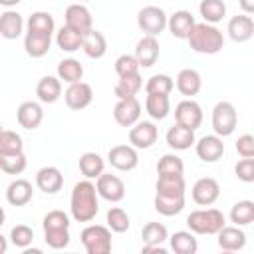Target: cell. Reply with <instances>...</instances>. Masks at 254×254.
Segmentation results:
<instances>
[{
  "label": "cell",
  "mask_w": 254,
  "mask_h": 254,
  "mask_svg": "<svg viewBox=\"0 0 254 254\" xmlns=\"http://www.w3.org/2000/svg\"><path fill=\"white\" fill-rule=\"evenodd\" d=\"M141 117V103L137 97L119 99L113 107V119L121 127H133Z\"/></svg>",
  "instance_id": "obj_11"
},
{
  "label": "cell",
  "mask_w": 254,
  "mask_h": 254,
  "mask_svg": "<svg viewBox=\"0 0 254 254\" xmlns=\"http://www.w3.org/2000/svg\"><path fill=\"white\" fill-rule=\"evenodd\" d=\"M137 24H139V28L145 32V36H155V38H157V36L167 28L169 16H167L165 10L159 8V6H145V8H141L139 14H137Z\"/></svg>",
  "instance_id": "obj_6"
},
{
  "label": "cell",
  "mask_w": 254,
  "mask_h": 254,
  "mask_svg": "<svg viewBox=\"0 0 254 254\" xmlns=\"http://www.w3.org/2000/svg\"><path fill=\"white\" fill-rule=\"evenodd\" d=\"M185 177L183 175H159L157 177V194L165 196H185Z\"/></svg>",
  "instance_id": "obj_27"
},
{
  "label": "cell",
  "mask_w": 254,
  "mask_h": 254,
  "mask_svg": "<svg viewBox=\"0 0 254 254\" xmlns=\"http://www.w3.org/2000/svg\"><path fill=\"white\" fill-rule=\"evenodd\" d=\"M187 40H189L190 50L196 52V54L212 56V54H218L224 48V36H222V32L214 24H208V22L194 24V28L190 30V34H189Z\"/></svg>",
  "instance_id": "obj_2"
},
{
  "label": "cell",
  "mask_w": 254,
  "mask_h": 254,
  "mask_svg": "<svg viewBox=\"0 0 254 254\" xmlns=\"http://www.w3.org/2000/svg\"><path fill=\"white\" fill-rule=\"evenodd\" d=\"M198 12L204 22L216 24L226 16V4H224V0H200Z\"/></svg>",
  "instance_id": "obj_35"
},
{
  "label": "cell",
  "mask_w": 254,
  "mask_h": 254,
  "mask_svg": "<svg viewBox=\"0 0 254 254\" xmlns=\"http://www.w3.org/2000/svg\"><path fill=\"white\" fill-rule=\"evenodd\" d=\"M159 137V131L153 121H137L129 129V143L135 149H151Z\"/></svg>",
  "instance_id": "obj_9"
},
{
  "label": "cell",
  "mask_w": 254,
  "mask_h": 254,
  "mask_svg": "<svg viewBox=\"0 0 254 254\" xmlns=\"http://www.w3.org/2000/svg\"><path fill=\"white\" fill-rule=\"evenodd\" d=\"M141 238H143L145 244L159 246L169 238V232H167L165 224H161V222H147L141 230Z\"/></svg>",
  "instance_id": "obj_40"
},
{
  "label": "cell",
  "mask_w": 254,
  "mask_h": 254,
  "mask_svg": "<svg viewBox=\"0 0 254 254\" xmlns=\"http://www.w3.org/2000/svg\"><path fill=\"white\" fill-rule=\"evenodd\" d=\"M81 244L87 254H107L111 250V228L101 224H89L81 230Z\"/></svg>",
  "instance_id": "obj_4"
},
{
  "label": "cell",
  "mask_w": 254,
  "mask_h": 254,
  "mask_svg": "<svg viewBox=\"0 0 254 254\" xmlns=\"http://www.w3.org/2000/svg\"><path fill=\"white\" fill-rule=\"evenodd\" d=\"M216 236H218V246L224 252H236V250H242L246 246V234L236 224L234 226H224Z\"/></svg>",
  "instance_id": "obj_23"
},
{
  "label": "cell",
  "mask_w": 254,
  "mask_h": 254,
  "mask_svg": "<svg viewBox=\"0 0 254 254\" xmlns=\"http://www.w3.org/2000/svg\"><path fill=\"white\" fill-rule=\"evenodd\" d=\"M194 24H196V22H194V16H192L189 10H177L175 14L169 16L167 28H169V32H171L175 38L187 40L189 34H190V30L194 28Z\"/></svg>",
  "instance_id": "obj_20"
},
{
  "label": "cell",
  "mask_w": 254,
  "mask_h": 254,
  "mask_svg": "<svg viewBox=\"0 0 254 254\" xmlns=\"http://www.w3.org/2000/svg\"><path fill=\"white\" fill-rule=\"evenodd\" d=\"M22 30H24V20L18 12H14V10L2 12V16H0V34H2V38L16 40L22 34Z\"/></svg>",
  "instance_id": "obj_29"
},
{
  "label": "cell",
  "mask_w": 254,
  "mask_h": 254,
  "mask_svg": "<svg viewBox=\"0 0 254 254\" xmlns=\"http://www.w3.org/2000/svg\"><path fill=\"white\" fill-rule=\"evenodd\" d=\"M97 187L85 179L73 185L71 189V198H69V210L73 220L77 222H91L99 210V202H97Z\"/></svg>",
  "instance_id": "obj_1"
},
{
  "label": "cell",
  "mask_w": 254,
  "mask_h": 254,
  "mask_svg": "<svg viewBox=\"0 0 254 254\" xmlns=\"http://www.w3.org/2000/svg\"><path fill=\"white\" fill-rule=\"evenodd\" d=\"M103 167H105V163H103L101 155H97L93 151L83 153L79 157V171H81V175L85 179H97V177H101L103 175Z\"/></svg>",
  "instance_id": "obj_34"
},
{
  "label": "cell",
  "mask_w": 254,
  "mask_h": 254,
  "mask_svg": "<svg viewBox=\"0 0 254 254\" xmlns=\"http://www.w3.org/2000/svg\"><path fill=\"white\" fill-rule=\"evenodd\" d=\"M141 252H159V254H165V252H167V248H165L163 244H159V246H153V244H143Z\"/></svg>",
  "instance_id": "obj_52"
},
{
  "label": "cell",
  "mask_w": 254,
  "mask_h": 254,
  "mask_svg": "<svg viewBox=\"0 0 254 254\" xmlns=\"http://www.w3.org/2000/svg\"><path fill=\"white\" fill-rule=\"evenodd\" d=\"M139 62L135 56H129V54H123L115 60V71L119 77L123 75H131V73H139Z\"/></svg>",
  "instance_id": "obj_48"
},
{
  "label": "cell",
  "mask_w": 254,
  "mask_h": 254,
  "mask_svg": "<svg viewBox=\"0 0 254 254\" xmlns=\"http://www.w3.org/2000/svg\"><path fill=\"white\" fill-rule=\"evenodd\" d=\"M109 165L117 171H133L139 165V155L133 145H115L107 153Z\"/></svg>",
  "instance_id": "obj_7"
},
{
  "label": "cell",
  "mask_w": 254,
  "mask_h": 254,
  "mask_svg": "<svg viewBox=\"0 0 254 254\" xmlns=\"http://www.w3.org/2000/svg\"><path fill=\"white\" fill-rule=\"evenodd\" d=\"M36 185L46 194H56L64 187V175L58 167H44L36 173Z\"/></svg>",
  "instance_id": "obj_19"
},
{
  "label": "cell",
  "mask_w": 254,
  "mask_h": 254,
  "mask_svg": "<svg viewBox=\"0 0 254 254\" xmlns=\"http://www.w3.org/2000/svg\"><path fill=\"white\" fill-rule=\"evenodd\" d=\"M28 161H26V155L24 153H18V155H0V169L6 173V175H20L24 173Z\"/></svg>",
  "instance_id": "obj_44"
},
{
  "label": "cell",
  "mask_w": 254,
  "mask_h": 254,
  "mask_svg": "<svg viewBox=\"0 0 254 254\" xmlns=\"http://www.w3.org/2000/svg\"><path fill=\"white\" fill-rule=\"evenodd\" d=\"M64 18H65V26H69V28H73L75 32H79V34H87L89 30H93V20H91V12L83 6V4H69L67 8H65V14H64Z\"/></svg>",
  "instance_id": "obj_12"
},
{
  "label": "cell",
  "mask_w": 254,
  "mask_h": 254,
  "mask_svg": "<svg viewBox=\"0 0 254 254\" xmlns=\"http://www.w3.org/2000/svg\"><path fill=\"white\" fill-rule=\"evenodd\" d=\"M36 95L42 103H56L62 95V79L54 75H44L36 85Z\"/></svg>",
  "instance_id": "obj_26"
},
{
  "label": "cell",
  "mask_w": 254,
  "mask_h": 254,
  "mask_svg": "<svg viewBox=\"0 0 254 254\" xmlns=\"http://www.w3.org/2000/svg\"><path fill=\"white\" fill-rule=\"evenodd\" d=\"M56 44H58V48H60L62 52L73 54V52H77V50L81 48V44H83V34L75 32V30L69 28V26H64V28H60V30L56 32Z\"/></svg>",
  "instance_id": "obj_30"
},
{
  "label": "cell",
  "mask_w": 254,
  "mask_h": 254,
  "mask_svg": "<svg viewBox=\"0 0 254 254\" xmlns=\"http://www.w3.org/2000/svg\"><path fill=\"white\" fill-rule=\"evenodd\" d=\"M32 185L26 181V179H16L8 185L6 189V200L12 204V206H24L32 200Z\"/></svg>",
  "instance_id": "obj_24"
},
{
  "label": "cell",
  "mask_w": 254,
  "mask_h": 254,
  "mask_svg": "<svg viewBox=\"0 0 254 254\" xmlns=\"http://www.w3.org/2000/svg\"><path fill=\"white\" fill-rule=\"evenodd\" d=\"M95 187H97L99 196L105 198V200H109V202H119L125 196V185H123V181L119 177L111 175V173H103L101 177H97Z\"/></svg>",
  "instance_id": "obj_15"
},
{
  "label": "cell",
  "mask_w": 254,
  "mask_h": 254,
  "mask_svg": "<svg viewBox=\"0 0 254 254\" xmlns=\"http://www.w3.org/2000/svg\"><path fill=\"white\" fill-rule=\"evenodd\" d=\"M196 157L204 163H216L224 155V143L220 135H204L194 143Z\"/></svg>",
  "instance_id": "obj_10"
},
{
  "label": "cell",
  "mask_w": 254,
  "mask_h": 254,
  "mask_svg": "<svg viewBox=\"0 0 254 254\" xmlns=\"http://www.w3.org/2000/svg\"><path fill=\"white\" fill-rule=\"evenodd\" d=\"M192 200L200 206H210L220 196V185L212 177H202L192 185Z\"/></svg>",
  "instance_id": "obj_8"
},
{
  "label": "cell",
  "mask_w": 254,
  "mask_h": 254,
  "mask_svg": "<svg viewBox=\"0 0 254 254\" xmlns=\"http://www.w3.org/2000/svg\"><path fill=\"white\" fill-rule=\"evenodd\" d=\"M81 50L85 52L87 58H93V60H99L105 56L107 52V40L101 32L97 30H89L85 36H83V44H81Z\"/></svg>",
  "instance_id": "obj_28"
},
{
  "label": "cell",
  "mask_w": 254,
  "mask_h": 254,
  "mask_svg": "<svg viewBox=\"0 0 254 254\" xmlns=\"http://www.w3.org/2000/svg\"><path fill=\"white\" fill-rule=\"evenodd\" d=\"M234 147L240 157H254V135H250V133L240 135Z\"/></svg>",
  "instance_id": "obj_51"
},
{
  "label": "cell",
  "mask_w": 254,
  "mask_h": 254,
  "mask_svg": "<svg viewBox=\"0 0 254 254\" xmlns=\"http://www.w3.org/2000/svg\"><path fill=\"white\" fill-rule=\"evenodd\" d=\"M187 226L194 234H218L226 226V218L218 208H200L187 216Z\"/></svg>",
  "instance_id": "obj_3"
},
{
  "label": "cell",
  "mask_w": 254,
  "mask_h": 254,
  "mask_svg": "<svg viewBox=\"0 0 254 254\" xmlns=\"http://www.w3.org/2000/svg\"><path fill=\"white\" fill-rule=\"evenodd\" d=\"M145 109L147 113L161 121L169 115L171 111V101H169V95H161V93H147V99H145Z\"/></svg>",
  "instance_id": "obj_32"
},
{
  "label": "cell",
  "mask_w": 254,
  "mask_h": 254,
  "mask_svg": "<svg viewBox=\"0 0 254 254\" xmlns=\"http://www.w3.org/2000/svg\"><path fill=\"white\" fill-rule=\"evenodd\" d=\"M46 244L54 250H62L69 244V228H58V230H44Z\"/></svg>",
  "instance_id": "obj_47"
},
{
  "label": "cell",
  "mask_w": 254,
  "mask_h": 254,
  "mask_svg": "<svg viewBox=\"0 0 254 254\" xmlns=\"http://www.w3.org/2000/svg\"><path fill=\"white\" fill-rule=\"evenodd\" d=\"M16 117H18L20 127L32 131V129H38L40 123L44 121V109L36 101H24V103H20V107L16 111Z\"/></svg>",
  "instance_id": "obj_18"
},
{
  "label": "cell",
  "mask_w": 254,
  "mask_h": 254,
  "mask_svg": "<svg viewBox=\"0 0 254 254\" xmlns=\"http://www.w3.org/2000/svg\"><path fill=\"white\" fill-rule=\"evenodd\" d=\"M244 14H254V0H238Z\"/></svg>",
  "instance_id": "obj_53"
},
{
  "label": "cell",
  "mask_w": 254,
  "mask_h": 254,
  "mask_svg": "<svg viewBox=\"0 0 254 254\" xmlns=\"http://www.w3.org/2000/svg\"><path fill=\"white\" fill-rule=\"evenodd\" d=\"M52 48V36L36 30H28L24 36V50L30 58H42Z\"/></svg>",
  "instance_id": "obj_17"
},
{
  "label": "cell",
  "mask_w": 254,
  "mask_h": 254,
  "mask_svg": "<svg viewBox=\"0 0 254 254\" xmlns=\"http://www.w3.org/2000/svg\"><path fill=\"white\" fill-rule=\"evenodd\" d=\"M165 139H167V145H169L171 149H175V151L190 149V145L196 143V139H194V131L189 129V127H185V125H181V123H175V125L167 131Z\"/></svg>",
  "instance_id": "obj_21"
},
{
  "label": "cell",
  "mask_w": 254,
  "mask_h": 254,
  "mask_svg": "<svg viewBox=\"0 0 254 254\" xmlns=\"http://www.w3.org/2000/svg\"><path fill=\"white\" fill-rule=\"evenodd\" d=\"M230 222L236 226H246L254 222V200H238L230 208Z\"/></svg>",
  "instance_id": "obj_37"
},
{
  "label": "cell",
  "mask_w": 254,
  "mask_h": 254,
  "mask_svg": "<svg viewBox=\"0 0 254 254\" xmlns=\"http://www.w3.org/2000/svg\"><path fill=\"white\" fill-rule=\"evenodd\" d=\"M58 228H69V216L64 210H50L44 216V230H58Z\"/></svg>",
  "instance_id": "obj_49"
},
{
  "label": "cell",
  "mask_w": 254,
  "mask_h": 254,
  "mask_svg": "<svg viewBox=\"0 0 254 254\" xmlns=\"http://www.w3.org/2000/svg\"><path fill=\"white\" fill-rule=\"evenodd\" d=\"M169 240H171V250L177 254H194L198 250V242L192 230H179Z\"/></svg>",
  "instance_id": "obj_31"
},
{
  "label": "cell",
  "mask_w": 254,
  "mask_h": 254,
  "mask_svg": "<svg viewBox=\"0 0 254 254\" xmlns=\"http://www.w3.org/2000/svg\"><path fill=\"white\" fill-rule=\"evenodd\" d=\"M175 119H177V123H181V125L196 131L200 127V123H202V109H200V105L196 101L185 99V101L177 103V107H175Z\"/></svg>",
  "instance_id": "obj_14"
},
{
  "label": "cell",
  "mask_w": 254,
  "mask_h": 254,
  "mask_svg": "<svg viewBox=\"0 0 254 254\" xmlns=\"http://www.w3.org/2000/svg\"><path fill=\"white\" fill-rule=\"evenodd\" d=\"M185 208V196L155 194V210L163 216H175Z\"/></svg>",
  "instance_id": "obj_38"
},
{
  "label": "cell",
  "mask_w": 254,
  "mask_h": 254,
  "mask_svg": "<svg viewBox=\"0 0 254 254\" xmlns=\"http://www.w3.org/2000/svg\"><path fill=\"white\" fill-rule=\"evenodd\" d=\"M20 0H0V4L4 6V8H12V6H16Z\"/></svg>",
  "instance_id": "obj_54"
},
{
  "label": "cell",
  "mask_w": 254,
  "mask_h": 254,
  "mask_svg": "<svg viewBox=\"0 0 254 254\" xmlns=\"http://www.w3.org/2000/svg\"><path fill=\"white\" fill-rule=\"evenodd\" d=\"M183 171H185L183 159L173 153L163 155L157 163V175H183Z\"/></svg>",
  "instance_id": "obj_45"
},
{
  "label": "cell",
  "mask_w": 254,
  "mask_h": 254,
  "mask_svg": "<svg viewBox=\"0 0 254 254\" xmlns=\"http://www.w3.org/2000/svg\"><path fill=\"white\" fill-rule=\"evenodd\" d=\"M10 240L18 248H28L32 244V240H34V230L28 224H16L10 230Z\"/></svg>",
  "instance_id": "obj_46"
},
{
  "label": "cell",
  "mask_w": 254,
  "mask_h": 254,
  "mask_svg": "<svg viewBox=\"0 0 254 254\" xmlns=\"http://www.w3.org/2000/svg\"><path fill=\"white\" fill-rule=\"evenodd\" d=\"M135 58L139 62L141 67H151L155 65L157 58H159V42L155 36H143L139 42H137V48H135Z\"/></svg>",
  "instance_id": "obj_22"
},
{
  "label": "cell",
  "mask_w": 254,
  "mask_h": 254,
  "mask_svg": "<svg viewBox=\"0 0 254 254\" xmlns=\"http://www.w3.org/2000/svg\"><path fill=\"white\" fill-rule=\"evenodd\" d=\"M238 123L236 107L230 101H218L212 109V129L220 137H228L234 133Z\"/></svg>",
  "instance_id": "obj_5"
},
{
  "label": "cell",
  "mask_w": 254,
  "mask_h": 254,
  "mask_svg": "<svg viewBox=\"0 0 254 254\" xmlns=\"http://www.w3.org/2000/svg\"><path fill=\"white\" fill-rule=\"evenodd\" d=\"M64 99L69 109L79 111V109H85L93 101V89L85 81H75V83H69V87L64 93Z\"/></svg>",
  "instance_id": "obj_13"
},
{
  "label": "cell",
  "mask_w": 254,
  "mask_h": 254,
  "mask_svg": "<svg viewBox=\"0 0 254 254\" xmlns=\"http://www.w3.org/2000/svg\"><path fill=\"white\" fill-rule=\"evenodd\" d=\"M175 87L173 77H169L167 73H155L147 79L145 83V91L147 93H161V95H169Z\"/></svg>",
  "instance_id": "obj_41"
},
{
  "label": "cell",
  "mask_w": 254,
  "mask_h": 254,
  "mask_svg": "<svg viewBox=\"0 0 254 254\" xmlns=\"http://www.w3.org/2000/svg\"><path fill=\"white\" fill-rule=\"evenodd\" d=\"M202 87V79H200V73L192 67H185L179 71L177 75V89L185 95V97H192L200 91Z\"/></svg>",
  "instance_id": "obj_25"
},
{
  "label": "cell",
  "mask_w": 254,
  "mask_h": 254,
  "mask_svg": "<svg viewBox=\"0 0 254 254\" xmlns=\"http://www.w3.org/2000/svg\"><path fill=\"white\" fill-rule=\"evenodd\" d=\"M24 153L22 137L12 129H2L0 133V155H18Z\"/></svg>",
  "instance_id": "obj_39"
},
{
  "label": "cell",
  "mask_w": 254,
  "mask_h": 254,
  "mask_svg": "<svg viewBox=\"0 0 254 254\" xmlns=\"http://www.w3.org/2000/svg\"><path fill=\"white\" fill-rule=\"evenodd\" d=\"M107 226L113 230V232H127L131 222H129V214L121 208V206H111L107 210Z\"/></svg>",
  "instance_id": "obj_43"
},
{
  "label": "cell",
  "mask_w": 254,
  "mask_h": 254,
  "mask_svg": "<svg viewBox=\"0 0 254 254\" xmlns=\"http://www.w3.org/2000/svg\"><path fill=\"white\" fill-rule=\"evenodd\" d=\"M58 77L64 79L65 83H75L81 81L83 77V65L75 58H65L58 64Z\"/></svg>",
  "instance_id": "obj_36"
},
{
  "label": "cell",
  "mask_w": 254,
  "mask_h": 254,
  "mask_svg": "<svg viewBox=\"0 0 254 254\" xmlns=\"http://www.w3.org/2000/svg\"><path fill=\"white\" fill-rule=\"evenodd\" d=\"M141 87H143V79L139 73L123 75L115 83V95H117V99H129V97H135L141 91Z\"/></svg>",
  "instance_id": "obj_33"
},
{
  "label": "cell",
  "mask_w": 254,
  "mask_h": 254,
  "mask_svg": "<svg viewBox=\"0 0 254 254\" xmlns=\"http://www.w3.org/2000/svg\"><path fill=\"white\" fill-rule=\"evenodd\" d=\"M0 252H2V254L6 252V238H4V236H0Z\"/></svg>",
  "instance_id": "obj_55"
},
{
  "label": "cell",
  "mask_w": 254,
  "mask_h": 254,
  "mask_svg": "<svg viewBox=\"0 0 254 254\" xmlns=\"http://www.w3.org/2000/svg\"><path fill=\"white\" fill-rule=\"evenodd\" d=\"M234 175L242 183H254V157H242L234 165Z\"/></svg>",
  "instance_id": "obj_50"
},
{
  "label": "cell",
  "mask_w": 254,
  "mask_h": 254,
  "mask_svg": "<svg viewBox=\"0 0 254 254\" xmlns=\"http://www.w3.org/2000/svg\"><path fill=\"white\" fill-rule=\"evenodd\" d=\"M79 2H89V0H79Z\"/></svg>",
  "instance_id": "obj_56"
},
{
  "label": "cell",
  "mask_w": 254,
  "mask_h": 254,
  "mask_svg": "<svg viewBox=\"0 0 254 254\" xmlns=\"http://www.w3.org/2000/svg\"><path fill=\"white\" fill-rule=\"evenodd\" d=\"M28 30H36V32H44V34H54L56 30V22L54 16L50 12H34L28 18Z\"/></svg>",
  "instance_id": "obj_42"
},
{
  "label": "cell",
  "mask_w": 254,
  "mask_h": 254,
  "mask_svg": "<svg viewBox=\"0 0 254 254\" xmlns=\"http://www.w3.org/2000/svg\"><path fill=\"white\" fill-rule=\"evenodd\" d=\"M226 32L230 36L232 42H248L252 36H254V20L246 14H238V16H232L228 20V26H226Z\"/></svg>",
  "instance_id": "obj_16"
}]
</instances>
